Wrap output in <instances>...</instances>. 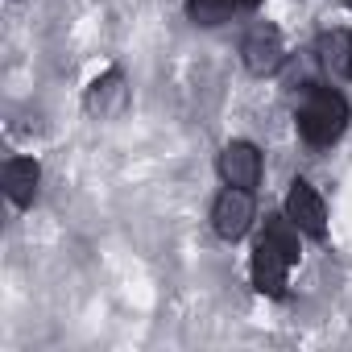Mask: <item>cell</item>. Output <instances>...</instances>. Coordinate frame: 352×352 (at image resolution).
I'll list each match as a JSON object with an SVG mask.
<instances>
[{
    "instance_id": "6da1fadb",
    "label": "cell",
    "mask_w": 352,
    "mask_h": 352,
    "mask_svg": "<svg viewBox=\"0 0 352 352\" xmlns=\"http://www.w3.org/2000/svg\"><path fill=\"white\" fill-rule=\"evenodd\" d=\"M298 261V228L294 220L282 212V216H270L265 220V232L253 249V286L270 298H286V278H290V265Z\"/></svg>"
},
{
    "instance_id": "7a4b0ae2",
    "label": "cell",
    "mask_w": 352,
    "mask_h": 352,
    "mask_svg": "<svg viewBox=\"0 0 352 352\" xmlns=\"http://www.w3.org/2000/svg\"><path fill=\"white\" fill-rule=\"evenodd\" d=\"M348 129V100L336 87H311L298 108V133L307 145H336Z\"/></svg>"
},
{
    "instance_id": "3957f363",
    "label": "cell",
    "mask_w": 352,
    "mask_h": 352,
    "mask_svg": "<svg viewBox=\"0 0 352 352\" xmlns=\"http://www.w3.org/2000/svg\"><path fill=\"white\" fill-rule=\"evenodd\" d=\"M241 58H245V67L253 71V75H274L282 63H286V46H282V34L274 30V25H253L249 34H245V42H241Z\"/></svg>"
},
{
    "instance_id": "277c9868",
    "label": "cell",
    "mask_w": 352,
    "mask_h": 352,
    "mask_svg": "<svg viewBox=\"0 0 352 352\" xmlns=\"http://www.w3.org/2000/svg\"><path fill=\"white\" fill-rule=\"evenodd\" d=\"M286 216L294 220V228L298 232H307V236H315V241H323L327 236V208H323V199H319V191L311 187V183H290V195H286Z\"/></svg>"
},
{
    "instance_id": "5b68a950",
    "label": "cell",
    "mask_w": 352,
    "mask_h": 352,
    "mask_svg": "<svg viewBox=\"0 0 352 352\" xmlns=\"http://www.w3.org/2000/svg\"><path fill=\"white\" fill-rule=\"evenodd\" d=\"M253 224V191H241V187H228L216 208H212V228L224 236V241H241Z\"/></svg>"
},
{
    "instance_id": "8992f818",
    "label": "cell",
    "mask_w": 352,
    "mask_h": 352,
    "mask_svg": "<svg viewBox=\"0 0 352 352\" xmlns=\"http://www.w3.org/2000/svg\"><path fill=\"white\" fill-rule=\"evenodd\" d=\"M220 179L228 187H241V191H253L261 183V153H257L253 141L224 145V153H220Z\"/></svg>"
},
{
    "instance_id": "52a82bcc",
    "label": "cell",
    "mask_w": 352,
    "mask_h": 352,
    "mask_svg": "<svg viewBox=\"0 0 352 352\" xmlns=\"http://www.w3.org/2000/svg\"><path fill=\"white\" fill-rule=\"evenodd\" d=\"M124 108H129L124 75H120V71L100 75V79L91 83V91H87V112H91L96 120H116V116H124Z\"/></svg>"
},
{
    "instance_id": "ba28073f",
    "label": "cell",
    "mask_w": 352,
    "mask_h": 352,
    "mask_svg": "<svg viewBox=\"0 0 352 352\" xmlns=\"http://www.w3.org/2000/svg\"><path fill=\"white\" fill-rule=\"evenodd\" d=\"M38 183H42V170L34 157H13L5 162V191L17 208H30L34 195H38Z\"/></svg>"
},
{
    "instance_id": "9c48e42d",
    "label": "cell",
    "mask_w": 352,
    "mask_h": 352,
    "mask_svg": "<svg viewBox=\"0 0 352 352\" xmlns=\"http://www.w3.org/2000/svg\"><path fill=\"white\" fill-rule=\"evenodd\" d=\"M241 5V0H187V13L195 25H220L232 17V9Z\"/></svg>"
},
{
    "instance_id": "30bf717a",
    "label": "cell",
    "mask_w": 352,
    "mask_h": 352,
    "mask_svg": "<svg viewBox=\"0 0 352 352\" xmlns=\"http://www.w3.org/2000/svg\"><path fill=\"white\" fill-rule=\"evenodd\" d=\"M348 50H352V34H327L319 42V63L336 75V71H348Z\"/></svg>"
},
{
    "instance_id": "8fae6325",
    "label": "cell",
    "mask_w": 352,
    "mask_h": 352,
    "mask_svg": "<svg viewBox=\"0 0 352 352\" xmlns=\"http://www.w3.org/2000/svg\"><path fill=\"white\" fill-rule=\"evenodd\" d=\"M241 5H249V9H253V5H261V0H241Z\"/></svg>"
},
{
    "instance_id": "7c38bea8",
    "label": "cell",
    "mask_w": 352,
    "mask_h": 352,
    "mask_svg": "<svg viewBox=\"0 0 352 352\" xmlns=\"http://www.w3.org/2000/svg\"><path fill=\"white\" fill-rule=\"evenodd\" d=\"M348 75H352V50H348Z\"/></svg>"
}]
</instances>
